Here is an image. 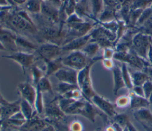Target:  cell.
<instances>
[{
	"instance_id": "cell-1",
	"label": "cell",
	"mask_w": 152,
	"mask_h": 131,
	"mask_svg": "<svg viewBox=\"0 0 152 131\" xmlns=\"http://www.w3.org/2000/svg\"><path fill=\"white\" fill-rule=\"evenodd\" d=\"M101 59L102 60V57L96 56L91 60L87 66L78 72L77 85L81 91L84 98L90 102H91V99L96 94L93 89L91 79V68L95 62Z\"/></svg>"
},
{
	"instance_id": "cell-2",
	"label": "cell",
	"mask_w": 152,
	"mask_h": 131,
	"mask_svg": "<svg viewBox=\"0 0 152 131\" xmlns=\"http://www.w3.org/2000/svg\"><path fill=\"white\" fill-rule=\"evenodd\" d=\"M97 24L98 23L97 22L93 21L91 23L88 21L71 24L65 23L66 34L64 44L74 39L86 35L89 33Z\"/></svg>"
},
{
	"instance_id": "cell-3",
	"label": "cell",
	"mask_w": 152,
	"mask_h": 131,
	"mask_svg": "<svg viewBox=\"0 0 152 131\" xmlns=\"http://www.w3.org/2000/svg\"><path fill=\"white\" fill-rule=\"evenodd\" d=\"M91 60L81 50H76L62 57V63L64 66L79 71L87 66Z\"/></svg>"
},
{
	"instance_id": "cell-4",
	"label": "cell",
	"mask_w": 152,
	"mask_h": 131,
	"mask_svg": "<svg viewBox=\"0 0 152 131\" xmlns=\"http://www.w3.org/2000/svg\"><path fill=\"white\" fill-rule=\"evenodd\" d=\"M151 37L141 32H137L131 40L132 49L141 58L147 60V55Z\"/></svg>"
},
{
	"instance_id": "cell-5",
	"label": "cell",
	"mask_w": 152,
	"mask_h": 131,
	"mask_svg": "<svg viewBox=\"0 0 152 131\" xmlns=\"http://www.w3.org/2000/svg\"><path fill=\"white\" fill-rule=\"evenodd\" d=\"M35 52L44 62L51 60L61 56V46L49 42H43L38 44Z\"/></svg>"
},
{
	"instance_id": "cell-6",
	"label": "cell",
	"mask_w": 152,
	"mask_h": 131,
	"mask_svg": "<svg viewBox=\"0 0 152 131\" xmlns=\"http://www.w3.org/2000/svg\"><path fill=\"white\" fill-rule=\"evenodd\" d=\"M2 57L11 59L17 62L20 65L24 74H25L26 69L30 68L35 64L36 61V56L33 53L21 51L12 52L8 55H3Z\"/></svg>"
},
{
	"instance_id": "cell-7",
	"label": "cell",
	"mask_w": 152,
	"mask_h": 131,
	"mask_svg": "<svg viewBox=\"0 0 152 131\" xmlns=\"http://www.w3.org/2000/svg\"><path fill=\"white\" fill-rule=\"evenodd\" d=\"M60 9L56 7L50 1L42 0L40 14L48 20L55 23L60 24Z\"/></svg>"
},
{
	"instance_id": "cell-8",
	"label": "cell",
	"mask_w": 152,
	"mask_h": 131,
	"mask_svg": "<svg viewBox=\"0 0 152 131\" xmlns=\"http://www.w3.org/2000/svg\"><path fill=\"white\" fill-rule=\"evenodd\" d=\"M20 98L14 102H9L1 96L0 98L1 120H7L15 113L19 111L20 110Z\"/></svg>"
},
{
	"instance_id": "cell-9",
	"label": "cell",
	"mask_w": 152,
	"mask_h": 131,
	"mask_svg": "<svg viewBox=\"0 0 152 131\" xmlns=\"http://www.w3.org/2000/svg\"><path fill=\"white\" fill-rule=\"evenodd\" d=\"M17 92L20 95V98L26 100L34 108L37 94L36 87H34L28 81L23 82L18 85Z\"/></svg>"
},
{
	"instance_id": "cell-10",
	"label": "cell",
	"mask_w": 152,
	"mask_h": 131,
	"mask_svg": "<svg viewBox=\"0 0 152 131\" xmlns=\"http://www.w3.org/2000/svg\"><path fill=\"white\" fill-rule=\"evenodd\" d=\"M91 102L102 112L110 117H113L117 114L114 105L107 99L96 94L91 99Z\"/></svg>"
},
{
	"instance_id": "cell-11",
	"label": "cell",
	"mask_w": 152,
	"mask_h": 131,
	"mask_svg": "<svg viewBox=\"0 0 152 131\" xmlns=\"http://www.w3.org/2000/svg\"><path fill=\"white\" fill-rule=\"evenodd\" d=\"M17 34L11 30L7 29L0 25V41L6 48L12 52H17V48L15 42Z\"/></svg>"
},
{
	"instance_id": "cell-12",
	"label": "cell",
	"mask_w": 152,
	"mask_h": 131,
	"mask_svg": "<svg viewBox=\"0 0 152 131\" xmlns=\"http://www.w3.org/2000/svg\"><path fill=\"white\" fill-rule=\"evenodd\" d=\"M91 40L90 32L86 35L72 39L61 46L62 52H73L81 50L89 41Z\"/></svg>"
},
{
	"instance_id": "cell-13",
	"label": "cell",
	"mask_w": 152,
	"mask_h": 131,
	"mask_svg": "<svg viewBox=\"0 0 152 131\" xmlns=\"http://www.w3.org/2000/svg\"><path fill=\"white\" fill-rule=\"evenodd\" d=\"M45 114L49 119L53 120H59L62 119L65 114L61 110L58 104V97L45 104Z\"/></svg>"
},
{
	"instance_id": "cell-14",
	"label": "cell",
	"mask_w": 152,
	"mask_h": 131,
	"mask_svg": "<svg viewBox=\"0 0 152 131\" xmlns=\"http://www.w3.org/2000/svg\"><path fill=\"white\" fill-rule=\"evenodd\" d=\"M77 71L64 66L53 75L59 82H63L77 85Z\"/></svg>"
},
{
	"instance_id": "cell-15",
	"label": "cell",
	"mask_w": 152,
	"mask_h": 131,
	"mask_svg": "<svg viewBox=\"0 0 152 131\" xmlns=\"http://www.w3.org/2000/svg\"><path fill=\"white\" fill-rule=\"evenodd\" d=\"M15 44L18 51L31 53L36 50L38 44L31 41L30 39L21 35L17 34L15 39Z\"/></svg>"
},
{
	"instance_id": "cell-16",
	"label": "cell",
	"mask_w": 152,
	"mask_h": 131,
	"mask_svg": "<svg viewBox=\"0 0 152 131\" xmlns=\"http://www.w3.org/2000/svg\"><path fill=\"white\" fill-rule=\"evenodd\" d=\"M74 12L83 20H84L85 18H87L93 21L98 23V20L93 18L87 0H77Z\"/></svg>"
},
{
	"instance_id": "cell-17",
	"label": "cell",
	"mask_w": 152,
	"mask_h": 131,
	"mask_svg": "<svg viewBox=\"0 0 152 131\" xmlns=\"http://www.w3.org/2000/svg\"><path fill=\"white\" fill-rule=\"evenodd\" d=\"M129 96L130 98L129 108L131 109L138 110L141 108H148L150 106L148 99L144 97L136 95L132 91L129 92Z\"/></svg>"
},
{
	"instance_id": "cell-18",
	"label": "cell",
	"mask_w": 152,
	"mask_h": 131,
	"mask_svg": "<svg viewBox=\"0 0 152 131\" xmlns=\"http://www.w3.org/2000/svg\"><path fill=\"white\" fill-rule=\"evenodd\" d=\"M39 118L33 114L30 119L27 120L23 125L26 131H42L46 126V124L44 120Z\"/></svg>"
},
{
	"instance_id": "cell-19",
	"label": "cell",
	"mask_w": 152,
	"mask_h": 131,
	"mask_svg": "<svg viewBox=\"0 0 152 131\" xmlns=\"http://www.w3.org/2000/svg\"><path fill=\"white\" fill-rule=\"evenodd\" d=\"M112 71L113 78V94L116 95L121 89L126 88V85L122 76L121 68L115 65Z\"/></svg>"
},
{
	"instance_id": "cell-20",
	"label": "cell",
	"mask_w": 152,
	"mask_h": 131,
	"mask_svg": "<svg viewBox=\"0 0 152 131\" xmlns=\"http://www.w3.org/2000/svg\"><path fill=\"white\" fill-rule=\"evenodd\" d=\"M45 63V76L49 77L50 75H54L59 69L63 68L64 66L62 63V57H59L56 59L46 61Z\"/></svg>"
},
{
	"instance_id": "cell-21",
	"label": "cell",
	"mask_w": 152,
	"mask_h": 131,
	"mask_svg": "<svg viewBox=\"0 0 152 131\" xmlns=\"http://www.w3.org/2000/svg\"><path fill=\"white\" fill-rule=\"evenodd\" d=\"M134 116L141 124L152 126V113L148 108L136 110Z\"/></svg>"
},
{
	"instance_id": "cell-22",
	"label": "cell",
	"mask_w": 152,
	"mask_h": 131,
	"mask_svg": "<svg viewBox=\"0 0 152 131\" xmlns=\"http://www.w3.org/2000/svg\"><path fill=\"white\" fill-rule=\"evenodd\" d=\"M94 106V105L91 102L87 100L80 113L81 116L84 117L92 122H94L96 116L99 114L98 110L96 109L97 108Z\"/></svg>"
},
{
	"instance_id": "cell-23",
	"label": "cell",
	"mask_w": 152,
	"mask_h": 131,
	"mask_svg": "<svg viewBox=\"0 0 152 131\" xmlns=\"http://www.w3.org/2000/svg\"><path fill=\"white\" fill-rule=\"evenodd\" d=\"M117 11L115 9L109 8V7H103V9L99 15L97 20L99 23H106L113 20H116L117 17Z\"/></svg>"
},
{
	"instance_id": "cell-24",
	"label": "cell",
	"mask_w": 152,
	"mask_h": 131,
	"mask_svg": "<svg viewBox=\"0 0 152 131\" xmlns=\"http://www.w3.org/2000/svg\"><path fill=\"white\" fill-rule=\"evenodd\" d=\"M42 0H27L21 7L30 14H37L40 12Z\"/></svg>"
},
{
	"instance_id": "cell-25",
	"label": "cell",
	"mask_w": 152,
	"mask_h": 131,
	"mask_svg": "<svg viewBox=\"0 0 152 131\" xmlns=\"http://www.w3.org/2000/svg\"><path fill=\"white\" fill-rule=\"evenodd\" d=\"M100 49V47L97 42L91 40L81 50L89 59H92L96 56Z\"/></svg>"
},
{
	"instance_id": "cell-26",
	"label": "cell",
	"mask_w": 152,
	"mask_h": 131,
	"mask_svg": "<svg viewBox=\"0 0 152 131\" xmlns=\"http://www.w3.org/2000/svg\"><path fill=\"white\" fill-rule=\"evenodd\" d=\"M133 86H142L146 81H148L147 75L142 71H137L131 74Z\"/></svg>"
},
{
	"instance_id": "cell-27",
	"label": "cell",
	"mask_w": 152,
	"mask_h": 131,
	"mask_svg": "<svg viewBox=\"0 0 152 131\" xmlns=\"http://www.w3.org/2000/svg\"><path fill=\"white\" fill-rule=\"evenodd\" d=\"M20 111L25 117L27 120L30 119L33 116V112L34 111L33 106L26 100L20 98Z\"/></svg>"
},
{
	"instance_id": "cell-28",
	"label": "cell",
	"mask_w": 152,
	"mask_h": 131,
	"mask_svg": "<svg viewBox=\"0 0 152 131\" xmlns=\"http://www.w3.org/2000/svg\"><path fill=\"white\" fill-rule=\"evenodd\" d=\"M90 10L93 18L97 20V18L103 9V0H90Z\"/></svg>"
},
{
	"instance_id": "cell-29",
	"label": "cell",
	"mask_w": 152,
	"mask_h": 131,
	"mask_svg": "<svg viewBox=\"0 0 152 131\" xmlns=\"http://www.w3.org/2000/svg\"><path fill=\"white\" fill-rule=\"evenodd\" d=\"M36 91L37 94L34 105V109L37 114L41 115L44 113L45 111V103L43 101V92L37 89H36Z\"/></svg>"
},
{
	"instance_id": "cell-30",
	"label": "cell",
	"mask_w": 152,
	"mask_h": 131,
	"mask_svg": "<svg viewBox=\"0 0 152 131\" xmlns=\"http://www.w3.org/2000/svg\"><path fill=\"white\" fill-rule=\"evenodd\" d=\"M32 82L34 85L36 86L40 79L45 76V71L42 69L37 65L34 64L30 68Z\"/></svg>"
},
{
	"instance_id": "cell-31",
	"label": "cell",
	"mask_w": 152,
	"mask_h": 131,
	"mask_svg": "<svg viewBox=\"0 0 152 131\" xmlns=\"http://www.w3.org/2000/svg\"><path fill=\"white\" fill-rule=\"evenodd\" d=\"M121 73L122 76L124 79V81L125 82V84L126 85V88L131 90L133 87L131 77V74L129 72V69L127 66V64L124 62H121Z\"/></svg>"
},
{
	"instance_id": "cell-32",
	"label": "cell",
	"mask_w": 152,
	"mask_h": 131,
	"mask_svg": "<svg viewBox=\"0 0 152 131\" xmlns=\"http://www.w3.org/2000/svg\"><path fill=\"white\" fill-rule=\"evenodd\" d=\"M76 88H79L77 85L59 82L56 87V91L59 95L62 96L71 90Z\"/></svg>"
},
{
	"instance_id": "cell-33",
	"label": "cell",
	"mask_w": 152,
	"mask_h": 131,
	"mask_svg": "<svg viewBox=\"0 0 152 131\" xmlns=\"http://www.w3.org/2000/svg\"><path fill=\"white\" fill-rule=\"evenodd\" d=\"M36 88L42 92H50L52 91V87L48 77L44 76L39 81L36 86Z\"/></svg>"
},
{
	"instance_id": "cell-34",
	"label": "cell",
	"mask_w": 152,
	"mask_h": 131,
	"mask_svg": "<svg viewBox=\"0 0 152 131\" xmlns=\"http://www.w3.org/2000/svg\"><path fill=\"white\" fill-rule=\"evenodd\" d=\"M151 4L152 0H134L131 5V10L135 9H145L150 7Z\"/></svg>"
},
{
	"instance_id": "cell-35",
	"label": "cell",
	"mask_w": 152,
	"mask_h": 131,
	"mask_svg": "<svg viewBox=\"0 0 152 131\" xmlns=\"http://www.w3.org/2000/svg\"><path fill=\"white\" fill-rule=\"evenodd\" d=\"M98 24L102 25L107 30L110 31L112 33L116 34V32L118 30V23L117 20H113L109 22H106V23H99Z\"/></svg>"
},
{
	"instance_id": "cell-36",
	"label": "cell",
	"mask_w": 152,
	"mask_h": 131,
	"mask_svg": "<svg viewBox=\"0 0 152 131\" xmlns=\"http://www.w3.org/2000/svg\"><path fill=\"white\" fill-rule=\"evenodd\" d=\"M76 2L77 0H65L63 4V8L67 16L74 12Z\"/></svg>"
},
{
	"instance_id": "cell-37",
	"label": "cell",
	"mask_w": 152,
	"mask_h": 131,
	"mask_svg": "<svg viewBox=\"0 0 152 131\" xmlns=\"http://www.w3.org/2000/svg\"><path fill=\"white\" fill-rule=\"evenodd\" d=\"M113 118L116 123L120 126H126L127 123L129 122L128 117L126 114H117Z\"/></svg>"
},
{
	"instance_id": "cell-38",
	"label": "cell",
	"mask_w": 152,
	"mask_h": 131,
	"mask_svg": "<svg viewBox=\"0 0 152 131\" xmlns=\"http://www.w3.org/2000/svg\"><path fill=\"white\" fill-rule=\"evenodd\" d=\"M137 31L152 37V23L148 22L144 23L138 27Z\"/></svg>"
},
{
	"instance_id": "cell-39",
	"label": "cell",
	"mask_w": 152,
	"mask_h": 131,
	"mask_svg": "<svg viewBox=\"0 0 152 131\" xmlns=\"http://www.w3.org/2000/svg\"><path fill=\"white\" fill-rule=\"evenodd\" d=\"M130 98L129 96L124 95L118 97L116 101V105L118 107L124 108L127 106H129Z\"/></svg>"
},
{
	"instance_id": "cell-40",
	"label": "cell",
	"mask_w": 152,
	"mask_h": 131,
	"mask_svg": "<svg viewBox=\"0 0 152 131\" xmlns=\"http://www.w3.org/2000/svg\"><path fill=\"white\" fill-rule=\"evenodd\" d=\"M103 5L105 7H109L119 11L121 5L119 4L117 0H103Z\"/></svg>"
},
{
	"instance_id": "cell-41",
	"label": "cell",
	"mask_w": 152,
	"mask_h": 131,
	"mask_svg": "<svg viewBox=\"0 0 152 131\" xmlns=\"http://www.w3.org/2000/svg\"><path fill=\"white\" fill-rule=\"evenodd\" d=\"M142 89L144 91V97L147 99L149 97L152 92V82L150 80L146 81L142 85Z\"/></svg>"
},
{
	"instance_id": "cell-42",
	"label": "cell",
	"mask_w": 152,
	"mask_h": 131,
	"mask_svg": "<svg viewBox=\"0 0 152 131\" xmlns=\"http://www.w3.org/2000/svg\"><path fill=\"white\" fill-rule=\"evenodd\" d=\"M85 21L81 17H80L75 12H73L71 15H68L66 19L65 23L66 24H71V23H79Z\"/></svg>"
},
{
	"instance_id": "cell-43",
	"label": "cell",
	"mask_w": 152,
	"mask_h": 131,
	"mask_svg": "<svg viewBox=\"0 0 152 131\" xmlns=\"http://www.w3.org/2000/svg\"><path fill=\"white\" fill-rule=\"evenodd\" d=\"M83 124L78 120H74L72 122L69 126V131H83Z\"/></svg>"
},
{
	"instance_id": "cell-44",
	"label": "cell",
	"mask_w": 152,
	"mask_h": 131,
	"mask_svg": "<svg viewBox=\"0 0 152 131\" xmlns=\"http://www.w3.org/2000/svg\"><path fill=\"white\" fill-rule=\"evenodd\" d=\"M115 52V51L112 47H106L103 49V59H113Z\"/></svg>"
},
{
	"instance_id": "cell-45",
	"label": "cell",
	"mask_w": 152,
	"mask_h": 131,
	"mask_svg": "<svg viewBox=\"0 0 152 131\" xmlns=\"http://www.w3.org/2000/svg\"><path fill=\"white\" fill-rule=\"evenodd\" d=\"M102 63L103 66L106 69H109H109L112 70L115 66V63L112 59H103Z\"/></svg>"
},
{
	"instance_id": "cell-46",
	"label": "cell",
	"mask_w": 152,
	"mask_h": 131,
	"mask_svg": "<svg viewBox=\"0 0 152 131\" xmlns=\"http://www.w3.org/2000/svg\"><path fill=\"white\" fill-rule=\"evenodd\" d=\"M131 90L136 95L144 97V91L142 86H133Z\"/></svg>"
},
{
	"instance_id": "cell-47",
	"label": "cell",
	"mask_w": 152,
	"mask_h": 131,
	"mask_svg": "<svg viewBox=\"0 0 152 131\" xmlns=\"http://www.w3.org/2000/svg\"><path fill=\"white\" fill-rule=\"evenodd\" d=\"M148 76V79L150 81L152 82V66L150 63L146 65L143 69V71Z\"/></svg>"
},
{
	"instance_id": "cell-48",
	"label": "cell",
	"mask_w": 152,
	"mask_h": 131,
	"mask_svg": "<svg viewBox=\"0 0 152 131\" xmlns=\"http://www.w3.org/2000/svg\"><path fill=\"white\" fill-rule=\"evenodd\" d=\"M147 60L150 65L152 66V37L151 40V43L150 44L148 55H147Z\"/></svg>"
},
{
	"instance_id": "cell-49",
	"label": "cell",
	"mask_w": 152,
	"mask_h": 131,
	"mask_svg": "<svg viewBox=\"0 0 152 131\" xmlns=\"http://www.w3.org/2000/svg\"><path fill=\"white\" fill-rule=\"evenodd\" d=\"M17 6H22L27 0H12Z\"/></svg>"
},
{
	"instance_id": "cell-50",
	"label": "cell",
	"mask_w": 152,
	"mask_h": 131,
	"mask_svg": "<svg viewBox=\"0 0 152 131\" xmlns=\"http://www.w3.org/2000/svg\"><path fill=\"white\" fill-rule=\"evenodd\" d=\"M127 129H128V131H137L136 129L134 128V127L132 125V124L130 123V122L129 121L127 124H126V126Z\"/></svg>"
},
{
	"instance_id": "cell-51",
	"label": "cell",
	"mask_w": 152,
	"mask_h": 131,
	"mask_svg": "<svg viewBox=\"0 0 152 131\" xmlns=\"http://www.w3.org/2000/svg\"><path fill=\"white\" fill-rule=\"evenodd\" d=\"M42 131H55V130L53 127L49 125V126H46Z\"/></svg>"
},
{
	"instance_id": "cell-52",
	"label": "cell",
	"mask_w": 152,
	"mask_h": 131,
	"mask_svg": "<svg viewBox=\"0 0 152 131\" xmlns=\"http://www.w3.org/2000/svg\"><path fill=\"white\" fill-rule=\"evenodd\" d=\"M141 124L145 129V131H152V126H148L143 124Z\"/></svg>"
},
{
	"instance_id": "cell-53",
	"label": "cell",
	"mask_w": 152,
	"mask_h": 131,
	"mask_svg": "<svg viewBox=\"0 0 152 131\" xmlns=\"http://www.w3.org/2000/svg\"><path fill=\"white\" fill-rule=\"evenodd\" d=\"M10 5L7 0H0V6ZM11 6V5H10Z\"/></svg>"
},
{
	"instance_id": "cell-54",
	"label": "cell",
	"mask_w": 152,
	"mask_h": 131,
	"mask_svg": "<svg viewBox=\"0 0 152 131\" xmlns=\"http://www.w3.org/2000/svg\"><path fill=\"white\" fill-rule=\"evenodd\" d=\"M0 50H7L5 46L3 45V44L0 41Z\"/></svg>"
},
{
	"instance_id": "cell-55",
	"label": "cell",
	"mask_w": 152,
	"mask_h": 131,
	"mask_svg": "<svg viewBox=\"0 0 152 131\" xmlns=\"http://www.w3.org/2000/svg\"><path fill=\"white\" fill-rule=\"evenodd\" d=\"M148 101H149L150 105L152 106V92H151V94H150V95L149 96V97L148 98Z\"/></svg>"
},
{
	"instance_id": "cell-56",
	"label": "cell",
	"mask_w": 152,
	"mask_h": 131,
	"mask_svg": "<svg viewBox=\"0 0 152 131\" xmlns=\"http://www.w3.org/2000/svg\"><path fill=\"white\" fill-rule=\"evenodd\" d=\"M0 120H1V107H0Z\"/></svg>"
},
{
	"instance_id": "cell-57",
	"label": "cell",
	"mask_w": 152,
	"mask_h": 131,
	"mask_svg": "<svg viewBox=\"0 0 152 131\" xmlns=\"http://www.w3.org/2000/svg\"><path fill=\"white\" fill-rule=\"evenodd\" d=\"M43 1H50V0H43Z\"/></svg>"
},
{
	"instance_id": "cell-58",
	"label": "cell",
	"mask_w": 152,
	"mask_h": 131,
	"mask_svg": "<svg viewBox=\"0 0 152 131\" xmlns=\"http://www.w3.org/2000/svg\"><path fill=\"white\" fill-rule=\"evenodd\" d=\"M150 7H151V8H152V4H151V5H150Z\"/></svg>"
}]
</instances>
